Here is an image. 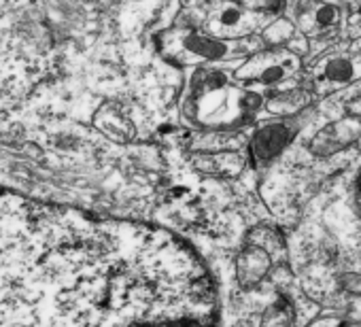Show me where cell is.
<instances>
[{
	"label": "cell",
	"mask_w": 361,
	"mask_h": 327,
	"mask_svg": "<svg viewBox=\"0 0 361 327\" xmlns=\"http://www.w3.org/2000/svg\"><path fill=\"white\" fill-rule=\"evenodd\" d=\"M0 327H219V304L174 236L0 192Z\"/></svg>",
	"instance_id": "obj_1"
},
{
	"label": "cell",
	"mask_w": 361,
	"mask_h": 327,
	"mask_svg": "<svg viewBox=\"0 0 361 327\" xmlns=\"http://www.w3.org/2000/svg\"><path fill=\"white\" fill-rule=\"evenodd\" d=\"M357 77H361V56L336 54L325 58L319 66V79L325 83V87H338Z\"/></svg>",
	"instance_id": "obj_8"
},
{
	"label": "cell",
	"mask_w": 361,
	"mask_h": 327,
	"mask_svg": "<svg viewBox=\"0 0 361 327\" xmlns=\"http://www.w3.org/2000/svg\"><path fill=\"white\" fill-rule=\"evenodd\" d=\"M298 22L306 32H325L340 22V7L334 3H314V0H304L298 5Z\"/></svg>",
	"instance_id": "obj_7"
},
{
	"label": "cell",
	"mask_w": 361,
	"mask_h": 327,
	"mask_svg": "<svg viewBox=\"0 0 361 327\" xmlns=\"http://www.w3.org/2000/svg\"><path fill=\"white\" fill-rule=\"evenodd\" d=\"M293 138V125L289 121H274L257 128L251 140V151L257 161H270L276 157Z\"/></svg>",
	"instance_id": "obj_5"
},
{
	"label": "cell",
	"mask_w": 361,
	"mask_h": 327,
	"mask_svg": "<svg viewBox=\"0 0 361 327\" xmlns=\"http://www.w3.org/2000/svg\"><path fill=\"white\" fill-rule=\"evenodd\" d=\"M298 68H300L298 56L283 51V49H276V51L259 54L253 60H249L238 70V79L257 81L266 87H274V85H281L283 81H287L291 75H295Z\"/></svg>",
	"instance_id": "obj_4"
},
{
	"label": "cell",
	"mask_w": 361,
	"mask_h": 327,
	"mask_svg": "<svg viewBox=\"0 0 361 327\" xmlns=\"http://www.w3.org/2000/svg\"><path fill=\"white\" fill-rule=\"evenodd\" d=\"M164 49L178 62H221L238 56L243 49L238 43L219 39L213 35L190 30H172L164 37Z\"/></svg>",
	"instance_id": "obj_2"
},
{
	"label": "cell",
	"mask_w": 361,
	"mask_h": 327,
	"mask_svg": "<svg viewBox=\"0 0 361 327\" xmlns=\"http://www.w3.org/2000/svg\"><path fill=\"white\" fill-rule=\"evenodd\" d=\"M293 32V26L289 22H276L272 26H268V30L264 32V39L272 45H279L283 41H287Z\"/></svg>",
	"instance_id": "obj_10"
},
{
	"label": "cell",
	"mask_w": 361,
	"mask_h": 327,
	"mask_svg": "<svg viewBox=\"0 0 361 327\" xmlns=\"http://www.w3.org/2000/svg\"><path fill=\"white\" fill-rule=\"evenodd\" d=\"M306 104V96L302 92H279L268 100L270 113H293Z\"/></svg>",
	"instance_id": "obj_9"
},
{
	"label": "cell",
	"mask_w": 361,
	"mask_h": 327,
	"mask_svg": "<svg viewBox=\"0 0 361 327\" xmlns=\"http://www.w3.org/2000/svg\"><path fill=\"white\" fill-rule=\"evenodd\" d=\"M207 13V32L228 41L251 35L262 22V13L251 11L238 0H215L209 3Z\"/></svg>",
	"instance_id": "obj_3"
},
{
	"label": "cell",
	"mask_w": 361,
	"mask_h": 327,
	"mask_svg": "<svg viewBox=\"0 0 361 327\" xmlns=\"http://www.w3.org/2000/svg\"><path fill=\"white\" fill-rule=\"evenodd\" d=\"M361 134V121L359 119H342L336 121L327 128H323L310 142L312 153L317 155H331L340 149H344L346 144H350L353 140H357V136Z\"/></svg>",
	"instance_id": "obj_6"
}]
</instances>
